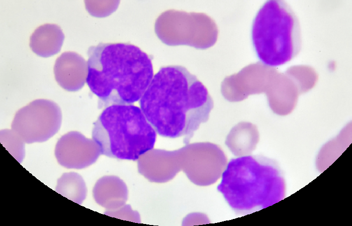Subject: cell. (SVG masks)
Masks as SVG:
<instances>
[{
    "label": "cell",
    "instance_id": "7",
    "mask_svg": "<svg viewBox=\"0 0 352 226\" xmlns=\"http://www.w3.org/2000/svg\"><path fill=\"white\" fill-rule=\"evenodd\" d=\"M87 63L78 54L72 51L62 53L54 66L55 78L58 84L69 91L80 89L86 81Z\"/></svg>",
    "mask_w": 352,
    "mask_h": 226
},
{
    "label": "cell",
    "instance_id": "9",
    "mask_svg": "<svg viewBox=\"0 0 352 226\" xmlns=\"http://www.w3.org/2000/svg\"><path fill=\"white\" fill-rule=\"evenodd\" d=\"M64 35L56 24H45L38 27L30 38V47L37 55L48 57L61 50Z\"/></svg>",
    "mask_w": 352,
    "mask_h": 226
},
{
    "label": "cell",
    "instance_id": "4",
    "mask_svg": "<svg viewBox=\"0 0 352 226\" xmlns=\"http://www.w3.org/2000/svg\"><path fill=\"white\" fill-rule=\"evenodd\" d=\"M92 139L101 154L136 161L154 148L156 132L140 107L113 104L106 107L94 123Z\"/></svg>",
    "mask_w": 352,
    "mask_h": 226
},
{
    "label": "cell",
    "instance_id": "6",
    "mask_svg": "<svg viewBox=\"0 0 352 226\" xmlns=\"http://www.w3.org/2000/svg\"><path fill=\"white\" fill-rule=\"evenodd\" d=\"M62 122L60 108L55 102L37 99L16 112L12 131L25 143L46 141L59 130Z\"/></svg>",
    "mask_w": 352,
    "mask_h": 226
},
{
    "label": "cell",
    "instance_id": "8",
    "mask_svg": "<svg viewBox=\"0 0 352 226\" xmlns=\"http://www.w3.org/2000/svg\"><path fill=\"white\" fill-rule=\"evenodd\" d=\"M87 141L77 132L71 131L62 136L55 149V155L58 163L70 169H80L85 166L86 164L83 153Z\"/></svg>",
    "mask_w": 352,
    "mask_h": 226
},
{
    "label": "cell",
    "instance_id": "5",
    "mask_svg": "<svg viewBox=\"0 0 352 226\" xmlns=\"http://www.w3.org/2000/svg\"><path fill=\"white\" fill-rule=\"evenodd\" d=\"M251 39L257 57L262 64L272 67L280 66L295 58L301 50L299 20L286 2L268 1L253 20Z\"/></svg>",
    "mask_w": 352,
    "mask_h": 226
},
{
    "label": "cell",
    "instance_id": "1",
    "mask_svg": "<svg viewBox=\"0 0 352 226\" xmlns=\"http://www.w3.org/2000/svg\"><path fill=\"white\" fill-rule=\"evenodd\" d=\"M147 121L159 136L185 137L189 142L207 122L213 100L207 88L185 67H161L139 101Z\"/></svg>",
    "mask_w": 352,
    "mask_h": 226
},
{
    "label": "cell",
    "instance_id": "3",
    "mask_svg": "<svg viewBox=\"0 0 352 226\" xmlns=\"http://www.w3.org/2000/svg\"><path fill=\"white\" fill-rule=\"evenodd\" d=\"M217 190L236 213L246 214L283 199L286 184L276 161L250 155L230 159Z\"/></svg>",
    "mask_w": 352,
    "mask_h": 226
},
{
    "label": "cell",
    "instance_id": "2",
    "mask_svg": "<svg viewBox=\"0 0 352 226\" xmlns=\"http://www.w3.org/2000/svg\"><path fill=\"white\" fill-rule=\"evenodd\" d=\"M87 54L85 81L101 107L138 101L153 78L151 58L129 43H100Z\"/></svg>",
    "mask_w": 352,
    "mask_h": 226
},
{
    "label": "cell",
    "instance_id": "10",
    "mask_svg": "<svg viewBox=\"0 0 352 226\" xmlns=\"http://www.w3.org/2000/svg\"><path fill=\"white\" fill-rule=\"evenodd\" d=\"M76 174L75 173H66L58 180L56 188L57 192L74 201L75 198ZM76 202V198H75Z\"/></svg>",
    "mask_w": 352,
    "mask_h": 226
}]
</instances>
